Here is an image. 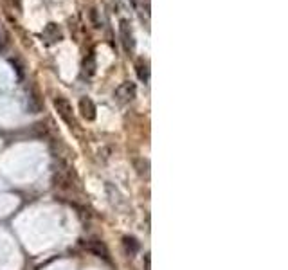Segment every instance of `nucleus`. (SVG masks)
Listing matches in <instances>:
<instances>
[{
    "instance_id": "nucleus-2",
    "label": "nucleus",
    "mask_w": 288,
    "mask_h": 270,
    "mask_svg": "<svg viewBox=\"0 0 288 270\" xmlns=\"http://www.w3.org/2000/svg\"><path fill=\"white\" fill-rule=\"evenodd\" d=\"M135 92H137L135 83H132V81H124V83H121V85L115 89V99H117V103L124 104L135 97Z\"/></svg>"
},
{
    "instance_id": "nucleus-7",
    "label": "nucleus",
    "mask_w": 288,
    "mask_h": 270,
    "mask_svg": "<svg viewBox=\"0 0 288 270\" xmlns=\"http://www.w3.org/2000/svg\"><path fill=\"white\" fill-rule=\"evenodd\" d=\"M135 71H137V76H139V80L141 81L146 83V81L150 80V65H148V62L139 60L137 65H135Z\"/></svg>"
},
{
    "instance_id": "nucleus-6",
    "label": "nucleus",
    "mask_w": 288,
    "mask_h": 270,
    "mask_svg": "<svg viewBox=\"0 0 288 270\" xmlns=\"http://www.w3.org/2000/svg\"><path fill=\"white\" fill-rule=\"evenodd\" d=\"M123 249H124V252H126V256L133 258L139 251H141V245H139V242L133 236H124L123 238Z\"/></svg>"
},
{
    "instance_id": "nucleus-9",
    "label": "nucleus",
    "mask_w": 288,
    "mask_h": 270,
    "mask_svg": "<svg viewBox=\"0 0 288 270\" xmlns=\"http://www.w3.org/2000/svg\"><path fill=\"white\" fill-rule=\"evenodd\" d=\"M83 69H85V74L87 76H94V71H96V62H94V56H89L83 62Z\"/></svg>"
},
{
    "instance_id": "nucleus-3",
    "label": "nucleus",
    "mask_w": 288,
    "mask_h": 270,
    "mask_svg": "<svg viewBox=\"0 0 288 270\" xmlns=\"http://www.w3.org/2000/svg\"><path fill=\"white\" fill-rule=\"evenodd\" d=\"M87 249H89L92 254H96L97 258H103L104 261H110L108 249H106V245H104L101 240H97V238H92V240H89V243H87Z\"/></svg>"
},
{
    "instance_id": "nucleus-1",
    "label": "nucleus",
    "mask_w": 288,
    "mask_h": 270,
    "mask_svg": "<svg viewBox=\"0 0 288 270\" xmlns=\"http://www.w3.org/2000/svg\"><path fill=\"white\" fill-rule=\"evenodd\" d=\"M54 108H56L58 115H60L71 128H76V126H78V124H76L74 114H72L74 110H72L71 101L65 99V97H56V99H54Z\"/></svg>"
},
{
    "instance_id": "nucleus-5",
    "label": "nucleus",
    "mask_w": 288,
    "mask_h": 270,
    "mask_svg": "<svg viewBox=\"0 0 288 270\" xmlns=\"http://www.w3.org/2000/svg\"><path fill=\"white\" fill-rule=\"evenodd\" d=\"M121 38H123V45L126 51H132L133 49V34H132V29H130V24H128L126 20H121Z\"/></svg>"
},
{
    "instance_id": "nucleus-8",
    "label": "nucleus",
    "mask_w": 288,
    "mask_h": 270,
    "mask_svg": "<svg viewBox=\"0 0 288 270\" xmlns=\"http://www.w3.org/2000/svg\"><path fill=\"white\" fill-rule=\"evenodd\" d=\"M133 164H135V168H137L139 175H142V177L150 175V162L148 161H144V159H135Z\"/></svg>"
},
{
    "instance_id": "nucleus-10",
    "label": "nucleus",
    "mask_w": 288,
    "mask_h": 270,
    "mask_svg": "<svg viewBox=\"0 0 288 270\" xmlns=\"http://www.w3.org/2000/svg\"><path fill=\"white\" fill-rule=\"evenodd\" d=\"M144 261H146V270H150V254H146V258H144Z\"/></svg>"
},
{
    "instance_id": "nucleus-4",
    "label": "nucleus",
    "mask_w": 288,
    "mask_h": 270,
    "mask_svg": "<svg viewBox=\"0 0 288 270\" xmlns=\"http://www.w3.org/2000/svg\"><path fill=\"white\" fill-rule=\"evenodd\" d=\"M80 112L81 117L87 121H94L96 119V104L90 97H81L80 99Z\"/></svg>"
}]
</instances>
